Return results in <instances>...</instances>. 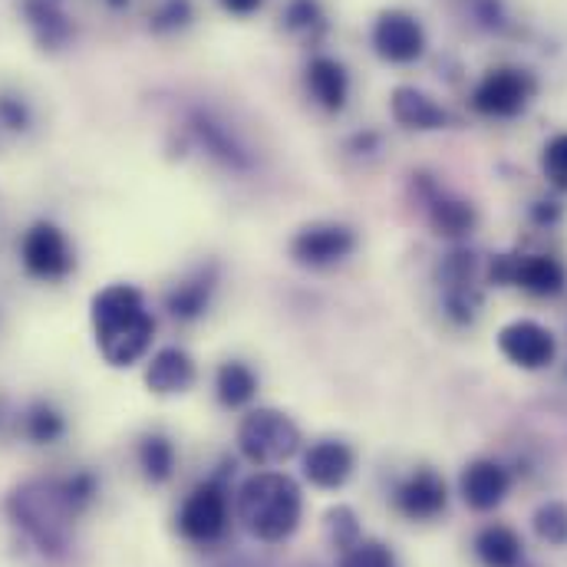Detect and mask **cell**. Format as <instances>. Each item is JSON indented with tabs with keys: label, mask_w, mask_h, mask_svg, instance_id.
<instances>
[{
	"label": "cell",
	"mask_w": 567,
	"mask_h": 567,
	"mask_svg": "<svg viewBox=\"0 0 567 567\" xmlns=\"http://www.w3.org/2000/svg\"><path fill=\"white\" fill-rule=\"evenodd\" d=\"M30 120V106L20 96H0V126H7L10 133H27Z\"/></svg>",
	"instance_id": "32"
},
{
	"label": "cell",
	"mask_w": 567,
	"mask_h": 567,
	"mask_svg": "<svg viewBox=\"0 0 567 567\" xmlns=\"http://www.w3.org/2000/svg\"><path fill=\"white\" fill-rule=\"evenodd\" d=\"M23 432H27V435H30L37 445H50V442H56V439L66 432V423H63V416H60L53 406H47V403H37V406L27 413Z\"/></svg>",
	"instance_id": "28"
},
{
	"label": "cell",
	"mask_w": 567,
	"mask_h": 567,
	"mask_svg": "<svg viewBox=\"0 0 567 567\" xmlns=\"http://www.w3.org/2000/svg\"><path fill=\"white\" fill-rule=\"evenodd\" d=\"M284 27L290 33H300V37H317L327 30V17H323V7L317 0H287L284 7Z\"/></svg>",
	"instance_id": "27"
},
{
	"label": "cell",
	"mask_w": 567,
	"mask_h": 567,
	"mask_svg": "<svg viewBox=\"0 0 567 567\" xmlns=\"http://www.w3.org/2000/svg\"><path fill=\"white\" fill-rule=\"evenodd\" d=\"M353 465H357V455L340 439H320L303 452V478L323 492L343 488L353 475Z\"/></svg>",
	"instance_id": "12"
},
{
	"label": "cell",
	"mask_w": 567,
	"mask_h": 567,
	"mask_svg": "<svg viewBox=\"0 0 567 567\" xmlns=\"http://www.w3.org/2000/svg\"><path fill=\"white\" fill-rule=\"evenodd\" d=\"M192 20H195V3H192V0H158V3L148 10V30L158 33V37L178 33V30H185Z\"/></svg>",
	"instance_id": "25"
},
{
	"label": "cell",
	"mask_w": 567,
	"mask_h": 567,
	"mask_svg": "<svg viewBox=\"0 0 567 567\" xmlns=\"http://www.w3.org/2000/svg\"><path fill=\"white\" fill-rule=\"evenodd\" d=\"M323 532H327V542L343 555L347 548H353L360 538H363V532H360V522H357V512L350 508V505H337V508H330L327 512V518H323Z\"/></svg>",
	"instance_id": "26"
},
{
	"label": "cell",
	"mask_w": 567,
	"mask_h": 567,
	"mask_svg": "<svg viewBox=\"0 0 567 567\" xmlns=\"http://www.w3.org/2000/svg\"><path fill=\"white\" fill-rule=\"evenodd\" d=\"M215 390H218V400L221 406L228 410H241L248 406L255 396H258V377L248 363L241 360H228L218 367V377H215Z\"/></svg>",
	"instance_id": "21"
},
{
	"label": "cell",
	"mask_w": 567,
	"mask_h": 567,
	"mask_svg": "<svg viewBox=\"0 0 567 567\" xmlns=\"http://www.w3.org/2000/svg\"><path fill=\"white\" fill-rule=\"evenodd\" d=\"M475 551L488 567H515L522 561V538L505 525H492L475 538Z\"/></svg>",
	"instance_id": "22"
},
{
	"label": "cell",
	"mask_w": 567,
	"mask_h": 567,
	"mask_svg": "<svg viewBox=\"0 0 567 567\" xmlns=\"http://www.w3.org/2000/svg\"><path fill=\"white\" fill-rule=\"evenodd\" d=\"M192 136L205 145V152L231 168H245L248 165V152L241 148V142L231 136V130L218 120H212L208 113H195L192 116Z\"/></svg>",
	"instance_id": "19"
},
{
	"label": "cell",
	"mask_w": 567,
	"mask_h": 567,
	"mask_svg": "<svg viewBox=\"0 0 567 567\" xmlns=\"http://www.w3.org/2000/svg\"><path fill=\"white\" fill-rule=\"evenodd\" d=\"M212 290H215V278L205 275V271H198V275H192L188 281L175 284V287L165 293V310H168L175 320H182V323L198 320V317L208 310V303H212Z\"/></svg>",
	"instance_id": "20"
},
{
	"label": "cell",
	"mask_w": 567,
	"mask_h": 567,
	"mask_svg": "<svg viewBox=\"0 0 567 567\" xmlns=\"http://www.w3.org/2000/svg\"><path fill=\"white\" fill-rule=\"evenodd\" d=\"M535 93V83L528 73L522 70H492L478 86H475V110L482 116H498V120H508V116H518L528 100Z\"/></svg>",
	"instance_id": "8"
},
{
	"label": "cell",
	"mask_w": 567,
	"mask_h": 567,
	"mask_svg": "<svg viewBox=\"0 0 567 567\" xmlns=\"http://www.w3.org/2000/svg\"><path fill=\"white\" fill-rule=\"evenodd\" d=\"M307 90L327 113H340L350 96V76L333 56H313L307 66Z\"/></svg>",
	"instance_id": "18"
},
{
	"label": "cell",
	"mask_w": 567,
	"mask_h": 567,
	"mask_svg": "<svg viewBox=\"0 0 567 567\" xmlns=\"http://www.w3.org/2000/svg\"><path fill=\"white\" fill-rule=\"evenodd\" d=\"M195 383V360L182 347H162L145 367V386L155 396L185 393Z\"/></svg>",
	"instance_id": "15"
},
{
	"label": "cell",
	"mask_w": 567,
	"mask_h": 567,
	"mask_svg": "<svg viewBox=\"0 0 567 567\" xmlns=\"http://www.w3.org/2000/svg\"><path fill=\"white\" fill-rule=\"evenodd\" d=\"M432 225H435V231L439 235H445V238H462V235H468V228L475 225V212H472V205H465V202H455V198H435L432 202Z\"/></svg>",
	"instance_id": "24"
},
{
	"label": "cell",
	"mask_w": 567,
	"mask_h": 567,
	"mask_svg": "<svg viewBox=\"0 0 567 567\" xmlns=\"http://www.w3.org/2000/svg\"><path fill=\"white\" fill-rule=\"evenodd\" d=\"M340 567H400V565H396V555H393L383 542L360 538L353 548H347V551L340 555Z\"/></svg>",
	"instance_id": "30"
},
{
	"label": "cell",
	"mask_w": 567,
	"mask_h": 567,
	"mask_svg": "<svg viewBox=\"0 0 567 567\" xmlns=\"http://www.w3.org/2000/svg\"><path fill=\"white\" fill-rule=\"evenodd\" d=\"M353 248H357V235L347 225H337V221L307 225L290 238L293 261L303 265V268H313V271L347 261L353 255Z\"/></svg>",
	"instance_id": "7"
},
{
	"label": "cell",
	"mask_w": 567,
	"mask_h": 567,
	"mask_svg": "<svg viewBox=\"0 0 567 567\" xmlns=\"http://www.w3.org/2000/svg\"><path fill=\"white\" fill-rule=\"evenodd\" d=\"M90 320L96 333V347L110 367H133L152 347L155 317L145 310L140 287L110 284L90 303Z\"/></svg>",
	"instance_id": "1"
},
{
	"label": "cell",
	"mask_w": 567,
	"mask_h": 567,
	"mask_svg": "<svg viewBox=\"0 0 567 567\" xmlns=\"http://www.w3.org/2000/svg\"><path fill=\"white\" fill-rule=\"evenodd\" d=\"M373 47L390 63H413L425 50L420 20L406 10H383L373 23Z\"/></svg>",
	"instance_id": "10"
},
{
	"label": "cell",
	"mask_w": 567,
	"mask_h": 567,
	"mask_svg": "<svg viewBox=\"0 0 567 567\" xmlns=\"http://www.w3.org/2000/svg\"><path fill=\"white\" fill-rule=\"evenodd\" d=\"M20 261H23L27 275L40 278V281H60L76 265L66 235L53 221H37L27 228V235L20 241Z\"/></svg>",
	"instance_id": "5"
},
{
	"label": "cell",
	"mask_w": 567,
	"mask_h": 567,
	"mask_svg": "<svg viewBox=\"0 0 567 567\" xmlns=\"http://www.w3.org/2000/svg\"><path fill=\"white\" fill-rule=\"evenodd\" d=\"M238 449L258 468H275L300 449V429L281 410H251L238 425Z\"/></svg>",
	"instance_id": "3"
},
{
	"label": "cell",
	"mask_w": 567,
	"mask_h": 567,
	"mask_svg": "<svg viewBox=\"0 0 567 567\" xmlns=\"http://www.w3.org/2000/svg\"><path fill=\"white\" fill-rule=\"evenodd\" d=\"M303 515V495L297 482L284 472H255L238 488V518L251 538L265 545H281L297 528Z\"/></svg>",
	"instance_id": "2"
},
{
	"label": "cell",
	"mask_w": 567,
	"mask_h": 567,
	"mask_svg": "<svg viewBox=\"0 0 567 567\" xmlns=\"http://www.w3.org/2000/svg\"><path fill=\"white\" fill-rule=\"evenodd\" d=\"M535 535L555 548L567 545V505L565 502H548L535 512Z\"/></svg>",
	"instance_id": "29"
},
{
	"label": "cell",
	"mask_w": 567,
	"mask_h": 567,
	"mask_svg": "<svg viewBox=\"0 0 567 567\" xmlns=\"http://www.w3.org/2000/svg\"><path fill=\"white\" fill-rule=\"evenodd\" d=\"M13 512L23 522V528L43 545V551H56L63 545V525L66 518L76 512L63 492V485H30L23 492H17L13 498Z\"/></svg>",
	"instance_id": "4"
},
{
	"label": "cell",
	"mask_w": 567,
	"mask_h": 567,
	"mask_svg": "<svg viewBox=\"0 0 567 567\" xmlns=\"http://www.w3.org/2000/svg\"><path fill=\"white\" fill-rule=\"evenodd\" d=\"M458 488H462V498L468 508L475 512H492L505 502L508 488H512V478H508V468H502L498 462L492 458H475L472 465H465L462 478H458Z\"/></svg>",
	"instance_id": "13"
},
{
	"label": "cell",
	"mask_w": 567,
	"mask_h": 567,
	"mask_svg": "<svg viewBox=\"0 0 567 567\" xmlns=\"http://www.w3.org/2000/svg\"><path fill=\"white\" fill-rule=\"evenodd\" d=\"M228 13H235V17H251L255 10H261V3L265 0H218Z\"/></svg>",
	"instance_id": "33"
},
{
	"label": "cell",
	"mask_w": 567,
	"mask_h": 567,
	"mask_svg": "<svg viewBox=\"0 0 567 567\" xmlns=\"http://www.w3.org/2000/svg\"><path fill=\"white\" fill-rule=\"evenodd\" d=\"M542 165H545V175L555 188L567 192V133L555 136V140L545 145V155H542Z\"/></svg>",
	"instance_id": "31"
},
{
	"label": "cell",
	"mask_w": 567,
	"mask_h": 567,
	"mask_svg": "<svg viewBox=\"0 0 567 567\" xmlns=\"http://www.w3.org/2000/svg\"><path fill=\"white\" fill-rule=\"evenodd\" d=\"M23 17L43 50H63L73 40V20L63 13L60 0H23Z\"/></svg>",
	"instance_id": "17"
},
{
	"label": "cell",
	"mask_w": 567,
	"mask_h": 567,
	"mask_svg": "<svg viewBox=\"0 0 567 567\" xmlns=\"http://www.w3.org/2000/svg\"><path fill=\"white\" fill-rule=\"evenodd\" d=\"M492 281L495 284H518L528 293L538 297H551L565 287V268L561 261L548 258V255H502L492 265Z\"/></svg>",
	"instance_id": "9"
},
{
	"label": "cell",
	"mask_w": 567,
	"mask_h": 567,
	"mask_svg": "<svg viewBox=\"0 0 567 567\" xmlns=\"http://www.w3.org/2000/svg\"><path fill=\"white\" fill-rule=\"evenodd\" d=\"M140 465L142 475L148 482H168L172 472H175V445L165 439V435H145L140 442Z\"/></svg>",
	"instance_id": "23"
},
{
	"label": "cell",
	"mask_w": 567,
	"mask_h": 567,
	"mask_svg": "<svg viewBox=\"0 0 567 567\" xmlns=\"http://www.w3.org/2000/svg\"><path fill=\"white\" fill-rule=\"evenodd\" d=\"M228 528V495L218 482H202L192 488L178 512V532L195 545H212Z\"/></svg>",
	"instance_id": "6"
},
{
	"label": "cell",
	"mask_w": 567,
	"mask_h": 567,
	"mask_svg": "<svg viewBox=\"0 0 567 567\" xmlns=\"http://www.w3.org/2000/svg\"><path fill=\"white\" fill-rule=\"evenodd\" d=\"M390 110H393V120L406 130H420V133H432V130H442L449 123V113L416 86H396L393 96H390Z\"/></svg>",
	"instance_id": "16"
},
{
	"label": "cell",
	"mask_w": 567,
	"mask_h": 567,
	"mask_svg": "<svg viewBox=\"0 0 567 567\" xmlns=\"http://www.w3.org/2000/svg\"><path fill=\"white\" fill-rule=\"evenodd\" d=\"M103 3H106L110 10H126V7H130L133 0H103Z\"/></svg>",
	"instance_id": "34"
},
{
	"label": "cell",
	"mask_w": 567,
	"mask_h": 567,
	"mask_svg": "<svg viewBox=\"0 0 567 567\" xmlns=\"http://www.w3.org/2000/svg\"><path fill=\"white\" fill-rule=\"evenodd\" d=\"M445 502H449V492H445V482L442 475H435L432 468H420L413 472L400 488H396V508L413 518V522H429L435 515L445 512Z\"/></svg>",
	"instance_id": "14"
},
{
	"label": "cell",
	"mask_w": 567,
	"mask_h": 567,
	"mask_svg": "<svg viewBox=\"0 0 567 567\" xmlns=\"http://www.w3.org/2000/svg\"><path fill=\"white\" fill-rule=\"evenodd\" d=\"M498 350L522 370H545L555 360V337L535 320H512L498 330Z\"/></svg>",
	"instance_id": "11"
}]
</instances>
